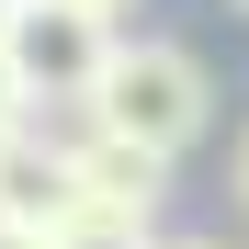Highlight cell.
<instances>
[{"instance_id": "6da1fadb", "label": "cell", "mask_w": 249, "mask_h": 249, "mask_svg": "<svg viewBox=\"0 0 249 249\" xmlns=\"http://www.w3.org/2000/svg\"><path fill=\"white\" fill-rule=\"evenodd\" d=\"M79 124H102V136L147 147V159H181L215 124V79H204V57L181 34H113L102 79L79 91Z\"/></svg>"}, {"instance_id": "7a4b0ae2", "label": "cell", "mask_w": 249, "mask_h": 249, "mask_svg": "<svg viewBox=\"0 0 249 249\" xmlns=\"http://www.w3.org/2000/svg\"><path fill=\"white\" fill-rule=\"evenodd\" d=\"M159 204H170V159L124 147V136H102V124L68 136V227L91 215V227H147L159 238Z\"/></svg>"}, {"instance_id": "3957f363", "label": "cell", "mask_w": 249, "mask_h": 249, "mask_svg": "<svg viewBox=\"0 0 249 249\" xmlns=\"http://www.w3.org/2000/svg\"><path fill=\"white\" fill-rule=\"evenodd\" d=\"M0 46H12V68H23V91H34V102H79V91L102 79V57H113V23L57 12V0H23Z\"/></svg>"}, {"instance_id": "277c9868", "label": "cell", "mask_w": 249, "mask_h": 249, "mask_svg": "<svg viewBox=\"0 0 249 249\" xmlns=\"http://www.w3.org/2000/svg\"><path fill=\"white\" fill-rule=\"evenodd\" d=\"M0 204H12V227H68V136H0Z\"/></svg>"}, {"instance_id": "5b68a950", "label": "cell", "mask_w": 249, "mask_h": 249, "mask_svg": "<svg viewBox=\"0 0 249 249\" xmlns=\"http://www.w3.org/2000/svg\"><path fill=\"white\" fill-rule=\"evenodd\" d=\"M57 249H159L147 227H91V215H79V227H57Z\"/></svg>"}, {"instance_id": "8992f818", "label": "cell", "mask_w": 249, "mask_h": 249, "mask_svg": "<svg viewBox=\"0 0 249 249\" xmlns=\"http://www.w3.org/2000/svg\"><path fill=\"white\" fill-rule=\"evenodd\" d=\"M34 124V91H23V68H12V46H0V136H23Z\"/></svg>"}, {"instance_id": "52a82bcc", "label": "cell", "mask_w": 249, "mask_h": 249, "mask_svg": "<svg viewBox=\"0 0 249 249\" xmlns=\"http://www.w3.org/2000/svg\"><path fill=\"white\" fill-rule=\"evenodd\" d=\"M227 193L249 204V124H238V147H227Z\"/></svg>"}, {"instance_id": "ba28073f", "label": "cell", "mask_w": 249, "mask_h": 249, "mask_svg": "<svg viewBox=\"0 0 249 249\" xmlns=\"http://www.w3.org/2000/svg\"><path fill=\"white\" fill-rule=\"evenodd\" d=\"M57 12H91V23H113V12H136V0H57Z\"/></svg>"}, {"instance_id": "9c48e42d", "label": "cell", "mask_w": 249, "mask_h": 249, "mask_svg": "<svg viewBox=\"0 0 249 249\" xmlns=\"http://www.w3.org/2000/svg\"><path fill=\"white\" fill-rule=\"evenodd\" d=\"M0 249H57V238H46V227H12V238H0Z\"/></svg>"}, {"instance_id": "30bf717a", "label": "cell", "mask_w": 249, "mask_h": 249, "mask_svg": "<svg viewBox=\"0 0 249 249\" xmlns=\"http://www.w3.org/2000/svg\"><path fill=\"white\" fill-rule=\"evenodd\" d=\"M159 249H227V238H159Z\"/></svg>"}, {"instance_id": "8fae6325", "label": "cell", "mask_w": 249, "mask_h": 249, "mask_svg": "<svg viewBox=\"0 0 249 249\" xmlns=\"http://www.w3.org/2000/svg\"><path fill=\"white\" fill-rule=\"evenodd\" d=\"M12 12H23V0H0V34H12Z\"/></svg>"}, {"instance_id": "7c38bea8", "label": "cell", "mask_w": 249, "mask_h": 249, "mask_svg": "<svg viewBox=\"0 0 249 249\" xmlns=\"http://www.w3.org/2000/svg\"><path fill=\"white\" fill-rule=\"evenodd\" d=\"M0 238H12V204H0Z\"/></svg>"}, {"instance_id": "4fadbf2b", "label": "cell", "mask_w": 249, "mask_h": 249, "mask_svg": "<svg viewBox=\"0 0 249 249\" xmlns=\"http://www.w3.org/2000/svg\"><path fill=\"white\" fill-rule=\"evenodd\" d=\"M227 12H249V0H227Z\"/></svg>"}]
</instances>
